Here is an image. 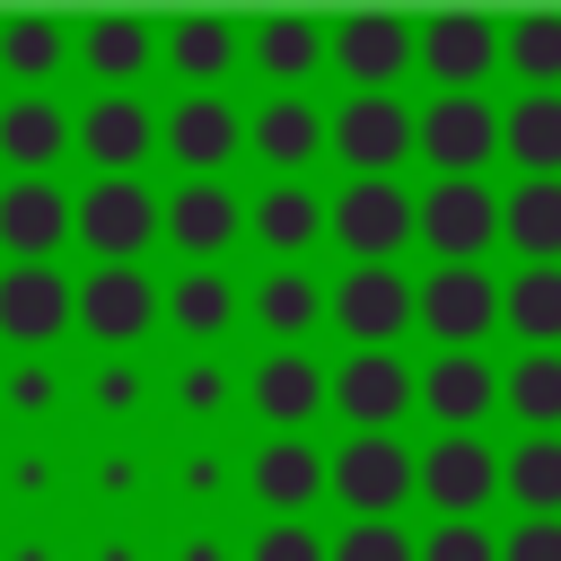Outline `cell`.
Segmentation results:
<instances>
[{"label": "cell", "mask_w": 561, "mask_h": 561, "mask_svg": "<svg viewBox=\"0 0 561 561\" xmlns=\"http://www.w3.org/2000/svg\"><path fill=\"white\" fill-rule=\"evenodd\" d=\"M412 70H430V96H491L500 18H482V9H430V18H412Z\"/></svg>", "instance_id": "obj_1"}, {"label": "cell", "mask_w": 561, "mask_h": 561, "mask_svg": "<svg viewBox=\"0 0 561 561\" xmlns=\"http://www.w3.org/2000/svg\"><path fill=\"white\" fill-rule=\"evenodd\" d=\"M412 237L438 254V263H482L500 245V193L482 175H430L412 193Z\"/></svg>", "instance_id": "obj_2"}, {"label": "cell", "mask_w": 561, "mask_h": 561, "mask_svg": "<svg viewBox=\"0 0 561 561\" xmlns=\"http://www.w3.org/2000/svg\"><path fill=\"white\" fill-rule=\"evenodd\" d=\"M412 324L438 342V351H482L500 333V280L482 263H430L412 280Z\"/></svg>", "instance_id": "obj_3"}, {"label": "cell", "mask_w": 561, "mask_h": 561, "mask_svg": "<svg viewBox=\"0 0 561 561\" xmlns=\"http://www.w3.org/2000/svg\"><path fill=\"white\" fill-rule=\"evenodd\" d=\"M412 500H430L438 517H482L500 500V447L482 430H438L430 447H412Z\"/></svg>", "instance_id": "obj_4"}, {"label": "cell", "mask_w": 561, "mask_h": 561, "mask_svg": "<svg viewBox=\"0 0 561 561\" xmlns=\"http://www.w3.org/2000/svg\"><path fill=\"white\" fill-rule=\"evenodd\" d=\"M324 491L351 517H394L412 500V447H403V430H351L324 456Z\"/></svg>", "instance_id": "obj_5"}, {"label": "cell", "mask_w": 561, "mask_h": 561, "mask_svg": "<svg viewBox=\"0 0 561 561\" xmlns=\"http://www.w3.org/2000/svg\"><path fill=\"white\" fill-rule=\"evenodd\" d=\"M324 61L351 79V96H394V79L412 70V18L394 9H351L324 26Z\"/></svg>", "instance_id": "obj_6"}, {"label": "cell", "mask_w": 561, "mask_h": 561, "mask_svg": "<svg viewBox=\"0 0 561 561\" xmlns=\"http://www.w3.org/2000/svg\"><path fill=\"white\" fill-rule=\"evenodd\" d=\"M324 228L342 237L351 263H394L412 245V193L394 175H351L333 202H324Z\"/></svg>", "instance_id": "obj_7"}, {"label": "cell", "mask_w": 561, "mask_h": 561, "mask_svg": "<svg viewBox=\"0 0 561 561\" xmlns=\"http://www.w3.org/2000/svg\"><path fill=\"white\" fill-rule=\"evenodd\" d=\"M412 149L430 158V175H482L500 158V105L491 96H430V105H412Z\"/></svg>", "instance_id": "obj_8"}, {"label": "cell", "mask_w": 561, "mask_h": 561, "mask_svg": "<svg viewBox=\"0 0 561 561\" xmlns=\"http://www.w3.org/2000/svg\"><path fill=\"white\" fill-rule=\"evenodd\" d=\"M324 316L359 342V351H394L412 333V280L394 263H351L333 289H324Z\"/></svg>", "instance_id": "obj_9"}, {"label": "cell", "mask_w": 561, "mask_h": 561, "mask_svg": "<svg viewBox=\"0 0 561 561\" xmlns=\"http://www.w3.org/2000/svg\"><path fill=\"white\" fill-rule=\"evenodd\" d=\"M324 149H342L351 175H394L412 158V105L403 96H342L324 114Z\"/></svg>", "instance_id": "obj_10"}, {"label": "cell", "mask_w": 561, "mask_h": 561, "mask_svg": "<svg viewBox=\"0 0 561 561\" xmlns=\"http://www.w3.org/2000/svg\"><path fill=\"white\" fill-rule=\"evenodd\" d=\"M70 237H88L105 263H131L149 237H158V193L140 175H96L79 202H70Z\"/></svg>", "instance_id": "obj_11"}, {"label": "cell", "mask_w": 561, "mask_h": 561, "mask_svg": "<svg viewBox=\"0 0 561 561\" xmlns=\"http://www.w3.org/2000/svg\"><path fill=\"white\" fill-rule=\"evenodd\" d=\"M412 377H421V368H403V351H351V359L324 377V403H333L351 430H394V421L412 412Z\"/></svg>", "instance_id": "obj_12"}, {"label": "cell", "mask_w": 561, "mask_h": 561, "mask_svg": "<svg viewBox=\"0 0 561 561\" xmlns=\"http://www.w3.org/2000/svg\"><path fill=\"white\" fill-rule=\"evenodd\" d=\"M158 149H175V167H184V175H219V167L245 149V114H237L219 88H193V96H175V105H167Z\"/></svg>", "instance_id": "obj_13"}, {"label": "cell", "mask_w": 561, "mask_h": 561, "mask_svg": "<svg viewBox=\"0 0 561 561\" xmlns=\"http://www.w3.org/2000/svg\"><path fill=\"white\" fill-rule=\"evenodd\" d=\"M158 237H175L193 263H210V254H228V245L245 237V202L228 193V175H184V184L158 202Z\"/></svg>", "instance_id": "obj_14"}, {"label": "cell", "mask_w": 561, "mask_h": 561, "mask_svg": "<svg viewBox=\"0 0 561 561\" xmlns=\"http://www.w3.org/2000/svg\"><path fill=\"white\" fill-rule=\"evenodd\" d=\"M70 316L96 333V342H140L149 324H158V280L140 272V263H96L79 289H70Z\"/></svg>", "instance_id": "obj_15"}, {"label": "cell", "mask_w": 561, "mask_h": 561, "mask_svg": "<svg viewBox=\"0 0 561 561\" xmlns=\"http://www.w3.org/2000/svg\"><path fill=\"white\" fill-rule=\"evenodd\" d=\"M412 403L438 421V430H482L500 412V368L482 351H430V368L412 377Z\"/></svg>", "instance_id": "obj_16"}, {"label": "cell", "mask_w": 561, "mask_h": 561, "mask_svg": "<svg viewBox=\"0 0 561 561\" xmlns=\"http://www.w3.org/2000/svg\"><path fill=\"white\" fill-rule=\"evenodd\" d=\"M245 403L272 421V438H307V421L324 412V368L307 351H263L245 368Z\"/></svg>", "instance_id": "obj_17"}, {"label": "cell", "mask_w": 561, "mask_h": 561, "mask_svg": "<svg viewBox=\"0 0 561 561\" xmlns=\"http://www.w3.org/2000/svg\"><path fill=\"white\" fill-rule=\"evenodd\" d=\"M70 140L96 158V175H140V158L158 149V114L140 105V96H123V88H105L79 123H70Z\"/></svg>", "instance_id": "obj_18"}, {"label": "cell", "mask_w": 561, "mask_h": 561, "mask_svg": "<svg viewBox=\"0 0 561 561\" xmlns=\"http://www.w3.org/2000/svg\"><path fill=\"white\" fill-rule=\"evenodd\" d=\"M245 491H254L272 517H307V508L324 500V456H316V438H263V447L245 456Z\"/></svg>", "instance_id": "obj_19"}, {"label": "cell", "mask_w": 561, "mask_h": 561, "mask_svg": "<svg viewBox=\"0 0 561 561\" xmlns=\"http://www.w3.org/2000/svg\"><path fill=\"white\" fill-rule=\"evenodd\" d=\"M245 149H263L272 184H280V175H298V167L324 149V114H316V96H298V88L263 96V105L245 114Z\"/></svg>", "instance_id": "obj_20"}, {"label": "cell", "mask_w": 561, "mask_h": 561, "mask_svg": "<svg viewBox=\"0 0 561 561\" xmlns=\"http://www.w3.org/2000/svg\"><path fill=\"white\" fill-rule=\"evenodd\" d=\"M61 237H70V193H61L53 175H18V184H0V245H9L18 263H44Z\"/></svg>", "instance_id": "obj_21"}, {"label": "cell", "mask_w": 561, "mask_h": 561, "mask_svg": "<svg viewBox=\"0 0 561 561\" xmlns=\"http://www.w3.org/2000/svg\"><path fill=\"white\" fill-rule=\"evenodd\" d=\"M61 324H70V280H61L53 263H18V272H0V333H9V342L44 351Z\"/></svg>", "instance_id": "obj_22"}, {"label": "cell", "mask_w": 561, "mask_h": 561, "mask_svg": "<svg viewBox=\"0 0 561 561\" xmlns=\"http://www.w3.org/2000/svg\"><path fill=\"white\" fill-rule=\"evenodd\" d=\"M500 158L517 175H561V88H517L500 105Z\"/></svg>", "instance_id": "obj_23"}, {"label": "cell", "mask_w": 561, "mask_h": 561, "mask_svg": "<svg viewBox=\"0 0 561 561\" xmlns=\"http://www.w3.org/2000/svg\"><path fill=\"white\" fill-rule=\"evenodd\" d=\"M500 245H517V263H561V175H517L500 193Z\"/></svg>", "instance_id": "obj_24"}, {"label": "cell", "mask_w": 561, "mask_h": 561, "mask_svg": "<svg viewBox=\"0 0 561 561\" xmlns=\"http://www.w3.org/2000/svg\"><path fill=\"white\" fill-rule=\"evenodd\" d=\"M500 324L526 351H561V263H517L500 280Z\"/></svg>", "instance_id": "obj_25"}, {"label": "cell", "mask_w": 561, "mask_h": 561, "mask_svg": "<svg viewBox=\"0 0 561 561\" xmlns=\"http://www.w3.org/2000/svg\"><path fill=\"white\" fill-rule=\"evenodd\" d=\"M500 412L526 438H561V351H517L500 368Z\"/></svg>", "instance_id": "obj_26"}, {"label": "cell", "mask_w": 561, "mask_h": 561, "mask_svg": "<svg viewBox=\"0 0 561 561\" xmlns=\"http://www.w3.org/2000/svg\"><path fill=\"white\" fill-rule=\"evenodd\" d=\"M158 44H167V61H175L193 88H219V79L237 70V53H245V26H237V18H210V9H193V18H175Z\"/></svg>", "instance_id": "obj_27"}, {"label": "cell", "mask_w": 561, "mask_h": 561, "mask_svg": "<svg viewBox=\"0 0 561 561\" xmlns=\"http://www.w3.org/2000/svg\"><path fill=\"white\" fill-rule=\"evenodd\" d=\"M245 228L289 263V254H307V245L324 237V202H316V184L280 175V184H263V202H245Z\"/></svg>", "instance_id": "obj_28"}, {"label": "cell", "mask_w": 561, "mask_h": 561, "mask_svg": "<svg viewBox=\"0 0 561 561\" xmlns=\"http://www.w3.org/2000/svg\"><path fill=\"white\" fill-rule=\"evenodd\" d=\"M254 324H263L280 351H298V333L324 324V280L298 272V263H272V272L254 280Z\"/></svg>", "instance_id": "obj_29"}, {"label": "cell", "mask_w": 561, "mask_h": 561, "mask_svg": "<svg viewBox=\"0 0 561 561\" xmlns=\"http://www.w3.org/2000/svg\"><path fill=\"white\" fill-rule=\"evenodd\" d=\"M500 500L517 517H561V438H508L500 447Z\"/></svg>", "instance_id": "obj_30"}, {"label": "cell", "mask_w": 561, "mask_h": 561, "mask_svg": "<svg viewBox=\"0 0 561 561\" xmlns=\"http://www.w3.org/2000/svg\"><path fill=\"white\" fill-rule=\"evenodd\" d=\"M245 53H254V70H263V79L298 88V79L324 61V26H316V18H298V9H272V18H254V26H245Z\"/></svg>", "instance_id": "obj_31"}, {"label": "cell", "mask_w": 561, "mask_h": 561, "mask_svg": "<svg viewBox=\"0 0 561 561\" xmlns=\"http://www.w3.org/2000/svg\"><path fill=\"white\" fill-rule=\"evenodd\" d=\"M158 316H167L184 342H219V333L237 324V280H228V272H210V263H193V272L158 298Z\"/></svg>", "instance_id": "obj_32"}, {"label": "cell", "mask_w": 561, "mask_h": 561, "mask_svg": "<svg viewBox=\"0 0 561 561\" xmlns=\"http://www.w3.org/2000/svg\"><path fill=\"white\" fill-rule=\"evenodd\" d=\"M500 70L517 88H561V9H517L500 18Z\"/></svg>", "instance_id": "obj_33"}, {"label": "cell", "mask_w": 561, "mask_h": 561, "mask_svg": "<svg viewBox=\"0 0 561 561\" xmlns=\"http://www.w3.org/2000/svg\"><path fill=\"white\" fill-rule=\"evenodd\" d=\"M61 149H70V114H61L53 96H18V105H0V158H9V167L44 175Z\"/></svg>", "instance_id": "obj_34"}, {"label": "cell", "mask_w": 561, "mask_h": 561, "mask_svg": "<svg viewBox=\"0 0 561 561\" xmlns=\"http://www.w3.org/2000/svg\"><path fill=\"white\" fill-rule=\"evenodd\" d=\"M79 53H88V70H96L105 88H123V79H140V61L158 53V35H149L140 18H88V26H79Z\"/></svg>", "instance_id": "obj_35"}, {"label": "cell", "mask_w": 561, "mask_h": 561, "mask_svg": "<svg viewBox=\"0 0 561 561\" xmlns=\"http://www.w3.org/2000/svg\"><path fill=\"white\" fill-rule=\"evenodd\" d=\"M61 53H70V26L61 18H9L0 26V70H18V79L61 70Z\"/></svg>", "instance_id": "obj_36"}, {"label": "cell", "mask_w": 561, "mask_h": 561, "mask_svg": "<svg viewBox=\"0 0 561 561\" xmlns=\"http://www.w3.org/2000/svg\"><path fill=\"white\" fill-rule=\"evenodd\" d=\"M412 561H500V535L482 517H438L430 535H412Z\"/></svg>", "instance_id": "obj_37"}, {"label": "cell", "mask_w": 561, "mask_h": 561, "mask_svg": "<svg viewBox=\"0 0 561 561\" xmlns=\"http://www.w3.org/2000/svg\"><path fill=\"white\" fill-rule=\"evenodd\" d=\"M324 561H412V535H403L394 517H351V526L324 543Z\"/></svg>", "instance_id": "obj_38"}, {"label": "cell", "mask_w": 561, "mask_h": 561, "mask_svg": "<svg viewBox=\"0 0 561 561\" xmlns=\"http://www.w3.org/2000/svg\"><path fill=\"white\" fill-rule=\"evenodd\" d=\"M228 394H237V377H228L210 351H193V359L175 368V403H184L193 421H219V412H228Z\"/></svg>", "instance_id": "obj_39"}, {"label": "cell", "mask_w": 561, "mask_h": 561, "mask_svg": "<svg viewBox=\"0 0 561 561\" xmlns=\"http://www.w3.org/2000/svg\"><path fill=\"white\" fill-rule=\"evenodd\" d=\"M245 561H324V535H316L307 517H272V526L245 543Z\"/></svg>", "instance_id": "obj_40"}, {"label": "cell", "mask_w": 561, "mask_h": 561, "mask_svg": "<svg viewBox=\"0 0 561 561\" xmlns=\"http://www.w3.org/2000/svg\"><path fill=\"white\" fill-rule=\"evenodd\" d=\"M500 561H561V517H517L500 535Z\"/></svg>", "instance_id": "obj_41"}, {"label": "cell", "mask_w": 561, "mask_h": 561, "mask_svg": "<svg viewBox=\"0 0 561 561\" xmlns=\"http://www.w3.org/2000/svg\"><path fill=\"white\" fill-rule=\"evenodd\" d=\"M96 403H105V412H131V403H140V368H131V359H105V368H96Z\"/></svg>", "instance_id": "obj_42"}, {"label": "cell", "mask_w": 561, "mask_h": 561, "mask_svg": "<svg viewBox=\"0 0 561 561\" xmlns=\"http://www.w3.org/2000/svg\"><path fill=\"white\" fill-rule=\"evenodd\" d=\"M9 403H18V412H44V403H53V368H44V359L9 368Z\"/></svg>", "instance_id": "obj_43"}, {"label": "cell", "mask_w": 561, "mask_h": 561, "mask_svg": "<svg viewBox=\"0 0 561 561\" xmlns=\"http://www.w3.org/2000/svg\"><path fill=\"white\" fill-rule=\"evenodd\" d=\"M184 482L193 491H219V456H184Z\"/></svg>", "instance_id": "obj_44"}, {"label": "cell", "mask_w": 561, "mask_h": 561, "mask_svg": "<svg viewBox=\"0 0 561 561\" xmlns=\"http://www.w3.org/2000/svg\"><path fill=\"white\" fill-rule=\"evenodd\" d=\"M184 561H219V543H210V535H193V543H184Z\"/></svg>", "instance_id": "obj_45"}]
</instances>
